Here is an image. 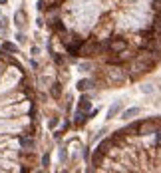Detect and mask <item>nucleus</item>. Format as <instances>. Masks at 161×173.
<instances>
[{"label": "nucleus", "instance_id": "nucleus-7", "mask_svg": "<svg viewBox=\"0 0 161 173\" xmlns=\"http://www.w3.org/2000/svg\"><path fill=\"white\" fill-rule=\"evenodd\" d=\"M137 113H139L137 108H131V109H128V112H124V116H121V117H124V120H131V117H135Z\"/></svg>", "mask_w": 161, "mask_h": 173}, {"label": "nucleus", "instance_id": "nucleus-2", "mask_svg": "<svg viewBox=\"0 0 161 173\" xmlns=\"http://www.w3.org/2000/svg\"><path fill=\"white\" fill-rule=\"evenodd\" d=\"M88 120H90V113L82 112V109H78V112H76V116H74V124L76 125H84Z\"/></svg>", "mask_w": 161, "mask_h": 173}, {"label": "nucleus", "instance_id": "nucleus-12", "mask_svg": "<svg viewBox=\"0 0 161 173\" xmlns=\"http://www.w3.org/2000/svg\"><path fill=\"white\" fill-rule=\"evenodd\" d=\"M151 4H153V10H155V12L161 10V0H151Z\"/></svg>", "mask_w": 161, "mask_h": 173}, {"label": "nucleus", "instance_id": "nucleus-14", "mask_svg": "<svg viewBox=\"0 0 161 173\" xmlns=\"http://www.w3.org/2000/svg\"><path fill=\"white\" fill-rule=\"evenodd\" d=\"M42 165H44V167H48V165H50V155H48V153L42 157Z\"/></svg>", "mask_w": 161, "mask_h": 173}, {"label": "nucleus", "instance_id": "nucleus-10", "mask_svg": "<svg viewBox=\"0 0 161 173\" xmlns=\"http://www.w3.org/2000/svg\"><path fill=\"white\" fill-rule=\"evenodd\" d=\"M117 112H120V104H113L112 108H109V112H108V120H112V117L116 116Z\"/></svg>", "mask_w": 161, "mask_h": 173}, {"label": "nucleus", "instance_id": "nucleus-5", "mask_svg": "<svg viewBox=\"0 0 161 173\" xmlns=\"http://www.w3.org/2000/svg\"><path fill=\"white\" fill-rule=\"evenodd\" d=\"M50 94H52V98H54V100H58V98L62 96V84H60V82H56V84L52 86V90H50Z\"/></svg>", "mask_w": 161, "mask_h": 173}, {"label": "nucleus", "instance_id": "nucleus-11", "mask_svg": "<svg viewBox=\"0 0 161 173\" xmlns=\"http://www.w3.org/2000/svg\"><path fill=\"white\" fill-rule=\"evenodd\" d=\"M2 50H6V52H16L18 48H16L14 44H10V42H4V44H2Z\"/></svg>", "mask_w": 161, "mask_h": 173}, {"label": "nucleus", "instance_id": "nucleus-6", "mask_svg": "<svg viewBox=\"0 0 161 173\" xmlns=\"http://www.w3.org/2000/svg\"><path fill=\"white\" fill-rule=\"evenodd\" d=\"M90 88H92L90 80H80V82H78V90L80 92H86V90H90Z\"/></svg>", "mask_w": 161, "mask_h": 173}, {"label": "nucleus", "instance_id": "nucleus-1", "mask_svg": "<svg viewBox=\"0 0 161 173\" xmlns=\"http://www.w3.org/2000/svg\"><path fill=\"white\" fill-rule=\"evenodd\" d=\"M105 48H108L109 54H124L125 50H128V42L121 40V38H112V40L105 44Z\"/></svg>", "mask_w": 161, "mask_h": 173}, {"label": "nucleus", "instance_id": "nucleus-3", "mask_svg": "<svg viewBox=\"0 0 161 173\" xmlns=\"http://www.w3.org/2000/svg\"><path fill=\"white\" fill-rule=\"evenodd\" d=\"M18 141H20V147H24V149H32L34 147V136H22Z\"/></svg>", "mask_w": 161, "mask_h": 173}, {"label": "nucleus", "instance_id": "nucleus-17", "mask_svg": "<svg viewBox=\"0 0 161 173\" xmlns=\"http://www.w3.org/2000/svg\"><path fill=\"white\" fill-rule=\"evenodd\" d=\"M8 2V0H0V4H6Z\"/></svg>", "mask_w": 161, "mask_h": 173}, {"label": "nucleus", "instance_id": "nucleus-15", "mask_svg": "<svg viewBox=\"0 0 161 173\" xmlns=\"http://www.w3.org/2000/svg\"><path fill=\"white\" fill-rule=\"evenodd\" d=\"M56 125H58V120H56V117H54V120H50V124H48V128H50V129L56 128Z\"/></svg>", "mask_w": 161, "mask_h": 173}, {"label": "nucleus", "instance_id": "nucleus-4", "mask_svg": "<svg viewBox=\"0 0 161 173\" xmlns=\"http://www.w3.org/2000/svg\"><path fill=\"white\" fill-rule=\"evenodd\" d=\"M90 108H92L90 98H88V96H82V98H80V102H78V109H82V112H88Z\"/></svg>", "mask_w": 161, "mask_h": 173}, {"label": "nucleus", "instance_id": "nucleus-16", "mask_svg": "<svg viewBox=\"0 0 161 173\" xmlns=\"http://www.w3.org/2000/svg\"><path fill=\"white\" fill-rule=\"evenodd\" d=\"M60 159H62V161H66V151H64V149L60 151Z\"/></svg>", "mask_w": 161, "mask_h": 173}, {"label": "nucleus", "instance_id": "nucleus-9", "mask_svg": "<svg viewBox=\"0 0 161 173\" xmlns=\"http://www.w3.org/2000/svg\"><path fill=\"white\" fill-rule=\"evenodd\" d=\"M22 161L24 163H34L36 161V155L34 153H22Z\"/></svg>", "mask_w": 161, "mask_h": 173}, {"label": "nucleus", "instance_id": "nucleus-13", "mask_svg": "<svg viewBox=\"0 0 161 173\" xmlns=\"http://www.w3.org/2000/svg\"><path fill=\"white\" fill-rule=\"evenodd\" d=\"M52 58H54V62H56V64H62V62H64V58H62L60 54H54L52 52Z\"/></svg>", "mask_w": 161, "mask_h": 173}, {"label": "nucleus", "instance_id": "nucleus-8", "mask_svg": "<svg viewBox=\"0 0 161 173\" xmlns=\"http://www.w3.org/2000/svg\"><path fill=\"white\" fill-rule=\"evenodd\" d=\"M14 20H16V26H22V24H24V20H26V14H24L22 10H20V12H16Z\"/></svg>", "mask_w": 161, "mask_h": 173}]
</instances>
